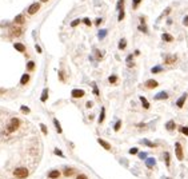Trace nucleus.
Returning <instances> with one entry per match:
<instances>
[{
    "instance_id": "f257e3e1",
    "label": "nucleus",
    "mask_w": 188,
    "mask_h": 179,
    "mask_svg": "<svg viewBox=\"0 0 188 179\" xmlns=\"http://www.w3.org/2000/svg\"><path fill=\"white\" fill-rule=\"evenodd\" d=\"M13 175L19 179H26L30 175V171H28V168H26V167H17L13 170Z\"/></svg>"
},
{
    "instance_id": "f03ea898",
    "label": "nucleus",
    "mask_w": 188,
    "mask_h": 179,
    "mask_svg": "<svg viewBox=\"0 0 188 179\" xmlns=\"http://www.w3.org/2000/svg\"><path fill=\"white\" fill-rule=\"evenodd\" d=\"M19 126H20L19 119H17V118H12L7 126V131L8 133H13V131H16V130L19 129Z\"/></svg>"
},
{
    "instance_id": "7ed1b4c3",
    "label": "nucleus",
    "mask_w": 188,
    "mask_h": 179,
    "mask_svg": "<svg viewBox=\"0 0 188 179\" xmlns=\"http://www.w3.org/2000/svg\"><path fill=\"white\" fill-rule=\"evenodd\" d=\"M175 152H176V158H177V159L183 160L184 154H183V147H181V144L179 143V142H176V144H175Z\"/></svg>"
},
{
    "instance_id": "20e7f679",
    "label": "nucleus",
    "mask_w": 188,
    "mask_h": 179,
    "mask_svg": "<svg viewBox=\"0 0 188 179\" xmlns=\"http://www.w3.org/2000/svg\"><path fill=\"white\" fill-rule=\"evenodd\" d=\"M9 34H11V36H20V35H23V28L21 27H12L9 28Z\"/></svg>"
},
{
    "instance_id": "39448f33",
    "label": "nucleus",
    "mask_w": 188,
    "mask_h": 179,
    "mask_svg": "<svg viewBox=\"0 0 188 179\" xmlns=\"http://www.w3.org/2000/svg\"><path fill=\"white\" fill-rule=\"evenodd\" d=\"M40 9V4L39 3H34V4H31L30 7H28V13L30 15H34V13H36V12Z\"/></svg>"
},
{
    "instance_id": "423d86ee",
    "label": "nucleus",
    "mask_w": 188,
    "mask_h": 179,
    "mask_svg": "<svg viewBox=\"0 0 188 179\" xmlns=\"http://www.w3.org/2000/svg\"><path fill=\"white\" fill-rule=\"evenodd\" d=\"M176 60H177L176 55H167V56L164 58L165 64H173V63H176Z\"/></svg>"
},
{
    "instance_id": "0eeeda50",
    "label": "nucleus",
    "mask_w": 188,
    "mask_h": 179,
    "mask_svg": "<svg viewBox=\"0 0 188 179\" xmlns=\"http://www.w3.org/2000/svg\"><path fill=\"white\" fill-rule=\"evenodd\" d=\"M84 91L83 90H77V88H75V90H72V92H71V95H72V98H83L84 96Z\"/></svg>"
},
{
    "instance_id": "6e6552de",
    "label": "nucleus",
    "mask_w": 188,
    "mask_h": 179,
    "mask_svg": "<svg viewBox=\"0 0 188 179\" xmlns=\"http://www.w3.org/2000/svg\"><path fill=\"white\" fill-rule=\"evenodd\" d=\"M157 86H159V83H157L156 80H154V79H150V80H147L146 82V87L147 88H150V90L156 88Z\"/></svg>"
},
{
    "instance_id": "1a4fd4ad",
    "label": "nucleus",
    "mask_w": 188,
    "mask_h": 179,
    "mask_svg": "<svg viewBox=\"0 0 188 179\" xmlns=\"http://www.w3.org/2000/svg\"><path fill=\"white\" fill-rule=\"evenodd\" d=\"M185 99H187V94H183L179 99H177V102H176V106L179 107V108H181L183 106H184V103H185Z\"/></svg>"
},
{
    "instance_id": "9d476101",
    "label": "nucleus",
    "mask_w": 188,
    "mask_h": 179,
    "mask_svg": "<svg viewBox=\"0 0 188 179\" xmlns=\"http://www.w3.org/2000/svg\"><path fill=\"white\" fill-rule=\"evenodd\" d=\"M48 178H51V179L60 178V171H59V170H52V171L48 172Z\"/></svg>"
},
{
    "instance_id": "9b49d317",
    "label": "nucleus",
    "mask_w": 188,
    "mask_h": 179,
    "mask_svg": "<svg viewBox=\"0 0 188 179\" xmlns=\"http://www.w3.org/2000/svg\"><path fill=\"white\" fill-rule=\"evenodd\" d=\"M167 98H168V94L165 91H161L157 95H155V100H163V99H167Z\"/></svg>"
},
{
    "instance_id": "f8f14e48",
    "label": "nucleus",
    "mask_w": 188,
    "mask_h": 179,
    "mask_svg": "<svg viewBox=\"0 0 188 179\" xmlns=\"http://www.w3.org/2000/svg\"><path fill=\"white\" fill-rule=\"evenodd\" d=\"M97 142H99V144H101V146H103L105 150H108V151L111 150V144L108 143V142H105V140H103L101 138H99V139H97Z\"/></svg>"
},
{
    "instance_id": "ddd939ff",
    "label": "nucleus",
    "mask_w": 188,
    "mask_h": 179,
    "mask_svg": "<svg viewBox=\"0 0 188 179\" xmlns=\"http://www.w3.org/2000/svg\"><path fill=\"white\" fill-rule=\"evenodd\" d=\"M161 39L164 40V42H167V43H171V42H173V36L169 35V34H163V35H161Z\"/></svg>"
},
{
    "instance_id": "4468645a",
    "label": "nucleus",
    "mask_w": 188,
    "mask_h": 179,
    "mask_svg": "<svg viewBox=\"0 0 188 179\" xmlns=\"http://www.w3.org/2000/svg\"><path fill=\"white\" fill-rule=\"evenodd\" d=\"M175 127H176V124H175V122L173 120H168L167 122V124H165V129L168 130V131H173Z\"/></svg>"
},
{
    "instance_id": "2eb2a0df",
    "label": "nucleus",
    "mask_w": 188,
    "mask_h": 179,
    "mask_svg": "<svg viewBox=\"0 0 188 179\" xmlns=\"http://www.w3.org/2000/svg\"><path fill=\"white\" fill-rule=\"evenodd\" d=\"M146 164H147V167L148 168H154L155 164H156V160H155L154 158H150V159L146 160Z\"/></svg>"
},
{
    "instance_id": "dca6fc26",
    "label": "nucleus",
    "mask_w": 188,
    "mask_h": 179,
    "mask_svg": "<svg viewBox=\"0 0 188 179\" xmlns=\"http://www.w3.org/2000/svg\"><path fill=\"white\" fill-rule=\"evenodd\" d=\"M28 82H30V75L24 74L23 76H21V79H20V84H21V86H26Z\"/></svg>"
},
{
    "instance_id": "f3484780",
    "label": "nucleus",
    "mask_w": 188,
    "mask_h": 179,
    "mask_svg": "<svg viewBox=\"0 0 188 179\" xmlns=\"http://www.w3.org/2000/svg\"><path fill=\"white\" fill-rule=\"evenodd\" d=\"M16 48V50L19 51V52H26V46L21 43H15V46H13Z\"/></svg>"
},
{
    "instance_id": "a211bd4d",
    "label": "nucleus",
    "mask_w": 188,
    "mask_h": 179,
    "mask_svg": "<svg viewBox=\"0 0 188 179\" xmlns=\"http://www.w3.org/2000/svg\"><path fill=\"white\" fill-rule=\"evenodd\" d=\"M140 102H142V104H143V107L146 110H148L150 108V103H148V100H147L146 98L144 96H140Z\"/></svg>"
},
{
    "instance_id": "6ab92c4d",
    "label": "nucleus",
    "mask_w": 188,
    "mask_h": 179,
    "mask_svg": "<svg viewBox=\"0 0 188 179\" xmlns=\"http://www.w3.org/2000/svg\"><path fill=\"white\" fill-rule=\"evenodd\" d=\"M16 24H23L24 23V16L23 15H17L15 17V20H13Z\"/></svg>"
},
{
    "instance_id": "aec40b11",
    "label": "nucleus",
    "mask_w": 188,
    "mask_h": 179,
    "mask_svg": "<svg viewBox=\"0 0 188 179\" xmlns=\"http://www.w3.org/2000/svg\"><path fill=\"white\" fill-rule=\"evenodd\" d=\"M54 124H55V127H56V131H58L59 134H62L63 130H62V127H60V123H59L58 119H54Z\"/></svg>"
},
{
    "instance_id": "412c9836",
    "label": "nucleus",
    "mask_w": 188,
    "mask_h": 179,
    "mask_svg": "<svg viewBox=\"0 0 188 179\" xmlns=\"http://www.w3.org/2000/svg\"><path fill=\"white\" fill-rule=\"evenodd\" d=\"M124 3H126V0H117V4H116V9H117V11L123 9V8H124Z\"/></svg>"
},
{
    "instance_id": "4be33fe9",
    "label": "nucleus",
    "mask_w": 188,
    "mask_h": 179,
    "mask_svg": "<svg viewBox=\"0 0 188 179\" xmlns=\"http://www.w3.org/2000/svg\"><path fill=\"white\" fill-rule=\"evenodd\" d=\"M104 118H105V108H101V112H100V116H99V123L100 124L104 122Z\"/></svg>"
},
{
    "instance_id": "5701e85b",
    "label": "nucleus",
    "mask_w": 188,
    "mask_h": 179,
    "mask_svg": "<svg viewBox=\"0 0 188 179\" xmlns=\"http://www.w3.org/2000/svg\"><path fill=\"white\" fill-rule=\"evenodd\" d=\"M73 172H75V168H68V167H67V168L64 170V175H65V176H71Z\"/></svg>"
},
{
    "instance_id": "b1692460",
    "label": "nucleus",
    "mask_w": 188,
    "mask_h": 179,
    "mask_svg": "<svg viewBox=\"0 0 188 179\" xmlns=\"http://www.w3.org/2000/svg\"><path fill=\"white\" fill-rule=\"evenodd\" d=\"M47 98H48V90H44V91H43V94H42V98H40V100L42 102H46L47 100Z\"/></svg>"
},
{
    "instance_id": "393cba45",
    "label": "nucleus",
    "mask_w": 188,
    "mask_h": 179,
    "mask_svg": "<svg viewBox=\"0 0 188 179\" xmlns=\"http://www.w3.org/2000/svg\"><path fill=\"white\" fill-rule=\"evenodd\" d=\"M126 47H127V40L126 39H122L119 42V50H124Z\"/></svg>"
},
{
    "instance_id": "a878e982",
    "label": "nucleus",
    "mask_w": 188,
    "mask_h": 179,
    "mask_svg": "<svg viewBox=\"0 0 188 179\" xmlns=\"http://www.w3.org/2000/svg\"><path fill=\"white\" fill-rule=\"evenodd\" d=\"M108 82L111 83V84H115V83L117 82V76H116V75H111V76L108 78Z\"/></svg>"
},
{
    "instance_id": "bb28decb",
    "label": "nucleus",
    "mask_w": 188,
    "mask_h": 179,
    "mask_svg": "<svg viewBox=\"0 0 188 179\" xmlns=\"http://www.w3.org/2000/svg\"><path fill=\"white\" fill-rule=\"evenodd\" d=\"M161 71H163V68H161L160 66H156V67H154V68L151 70V72H152V74H159V72H161Z\"/></svg>"
},
{
    "instance_id": "cd10ccee",
    "label": "nucleus",
    "mask_w": 188,
    "mask_h": 179,
    "mask_svg": "<svg viewBox=\"0 0 188 179\" xmlns=\"http://www.w3.org/2000/svg\"><path fill=\"white\" fill-rule=\"evenodd\" d=\"M124 16H126V12H124V8H123V9H120V11H119V16H117V20H119V22H122V20L124 19Z\"/></svg>"
},
{
    "instance_id": "c85d7f7f",
    "label": "nucleus",
    "mask_w": 188,
    "mask_h": 179,
    "mask_svg": "<svg viewBox=\"0 0 188 179\" xmlns=\"http://www.w3.org/2000/svg\"><path fill=\"white\" fill-rule=\"evenodd\" d=\"M132 58H134V55H130V56L127 58V66H128V67H134V63H132Z\"/></svg>"
},
{
    "instance_id": "c756f323",
    "label": "nucleus",
    "mask_w": 188,
    "mask_h": 179,
    "mask_svg": "<svg viewBox=\"0 0 188 179\" xmlns=\"http://www.w3.org/2000/svg\"><path fill=\"white\" fill-rule=\"evenodd\" d=\"M27 70L28 71H34L35 70V62H28L27 63Z\"/></svg>"
},
{
    "instance_id": "7c9ffc66",
    "label": "nucleus",
    "mask_w": 188,
    "mask_h": 179,
    "mask_svg": "<svg viewBox=\"0 0 188 179\" xmlns=\"http://www.w3.org/2000/svg\"><path fill=\"white\" fill-rule=\"evenodd\" d=\"M140 3H142V0H132V7H134V9H136Z\"/></svg>"
},
{
    "instance_id": "2f4dec72",
    "label": "nucleus",
    "mask_w": 188,
    "mask_h": 179,
    "mask_svg": "<svg viewBox=\"0 0 188 179\" xmlns=\"http://www.w3.org/2000/svg\"><path fill=\"white\" fill-rule=\"evenodd\" d=\"M120 127H122V120H117L116 122V124H115V127H113V130H115V131H119Z\"/></svg>"
},
{
    "instance_id": "473e14b6",
    "label": "nucleus",
    "mask_w": 188,
    "mask_h": 179,
    "mask_svg": "<svg viewBox=\"0 0 188 179\" xmlns=\"http://www.w3.org/2000/svg\"><path fill=\"white\" fill-rule=\"evenodd\" d=\"M164 162H165L167 166H169V154H168V152H165V154H164Z\"/></svg>"
},
{
    "instance_id": "72a5a7b5",
    "label": "nucleus",
    "mask_w": 188,
    "mask_h": 179,
    "mask_svg": "<svg viewBox=\"0 0 188 179\" xmlns=\"http://www.w3.org/2000/svg\"><path fill=\"white\" fill-rule=\"evenodd\" d=\"M180 133L188 136V127H180Z\"/></svg>"
},
{
    "instance_id": "f704fd0d",
    "label": "nucleus",
    "mask_w": 188,
    "mask_h": 179,
    "mask_svg": "<svg viewBox=\"0 0 188 179\" xmlns=\"http://www.w3.org/2000/svg\"><path fill=\"white\" fill-rule=\"evenodd\" d=\"M105 35H107V31H105V30H101V31L99 32V38H100V39H103Z\"/></svg>"
},
{
    "instance_id": "c9c22d12",
    "label": "nucleus",
    "mask_w": 188,
    "mask_h": 179,
    "mask_svg": "<svg viewBox=\"0 0 188 179\" xmlns=\"http://www.w3.org/2000/svg\"><path fill=\"white\" fill-rule=\"evenodd\" d=\"M21 112H24V114H30V108L28 107H26V106H21Z\"/></svg>"
},
{
    "instance_id": "e433bc0d",
    "label": "nucleus",
    "mask_w": 188,
    "mask_h": 179,
    "mask_svg": "<svg viewBox=\"0 0 188 179\" xmlns=\"http://www.w3.org/2000/svg\"><path fill=\"white\" fill-rule=\"evenodd\" d=\"M143 143H146L147 146H150V147H156V144H155V143H151L150 140H143Z\"/></svg>"
},
{
    "instance_id": "4c0bfd02",
    "label": "nucleus",
    "mask_w": 188,
    "mask_h": 179,
    "mask_svg": "<svg viewBox=\"0 0 188 179\" xmlns=\"http://www.w3.org/2000/svg\"><path fill=\"white\" fill-rule=\"evenodd\" d=\"M40 129H42V131H43V134H44V135H47V134H48V131H47V127H46V124H40Z\"/></svg>"
},
{
    "instance_id": "58836bf2",
    "label": "nucleus",
    "mask_w": 188,
    "mask_h": 179,
    "mask_svg": "<svg viewBox=\"0 0 188 179\" xmlns=\"http://www.w3.org/2000/svg\"><path fill=\"white\" fill-rule=\"evenodd\" d=\"M80 23V19H76V20H73L72 23H71V27H76L77 24Z\"/></svg>"
},
{
    "instance_id": "ea45409f",
    "label": "nucleus",
    "mask_w": 188,
    "mask_h": 179,
    "mask_svg": "<svg viewBox=\"0 0 188 179\" xmlns=\"http://www.w3.org/2000/svg\"><path fill=\"white\" fill-rule=\"evenodd\" d=\"M138 152H139V150H138L136 147H134V148H131V150H130V154H131V155H134V154H138Z\"/></svg>"
},
{
    "instance_id": "a19ab883",
    "label": "nucleus",
    "mask_w": 188,
    "mask_h": 179,
    "mask_svg": "<svg viewBox=\"0 0 188 179\" xmlns=\"http://www.w3.org/2000/svg\"><path fill=\"white\" fill-rule=\"evenodd\" d=\"M93 94H95L96 96H99V90H97V86L93 84Z\"/></svg>"
},
{
    "instance_id": "79ce46f5",
    "label": "nucleus",
    "mask_w": 188,
    "mask_h": 179,
    "mask_svg": "<svg viewBox=\"0 0 188 179\" xmlns=\"http://www.w3.org/2000/svg\"><path fill=\"white\" fill-rule=\"evenodd\" d=\"M55 154H56V155H59V156H64V154H63L62 151H60V150H58V148H55Z\"/></svg>"
},
{
    "instance_id": "37998d69",
    "label": "nucleus",
    "mask_w": 188,
    "mask_h": 179,
    "mask_svg": "<svg viewBox=\"0 0 188 179\" xmlns=\"http://www.w3.org/2000/svg\"><path fill=\"white\" fill-rule=\"evenodd\" d=\"M83 23H84L85 26H88V27H89V26H91V20L85 17V19H83Z\"/></svg>"
},
{
    "instance_id": "c03bdc74",
    "label": "nucleus",
    "mask_w": 188,
    "mask_h": 179,
    "mask_svg": "<svg viewBox=\"0 0 188 179\" xmlns=\"http://www.w3.org/2000/svg\"><path fill=\"white\" fill-rule=\"evenodd\" d=\"M139 158H140V159H146V158H147V152H140V154H139Z\"/></svg>"
},
{
    "instance_id": "a18cd8bd",
    "label": "nucleus",
    "mask_w": 188,
    "mask_h": 179,
    "mask_svg": "<svg viewBox=\"0 0 188 179\" xmlns=\"http://www.w3.org/2000/svg\"><path fill=\"white\" fill-rule=\"evenodd\" d=\"M139 30L142 32H147V27H146V24L144 26H139Z\"/></svg>"
},
{
    "instance_id": "49530a36",
    "label": "nucleus",
    "mask_w": 188,
    "mask_h": 179,
    "mask_svg": "<svg viewBox=\"0 0 188 179\" xmlns=\"http://www.w3.org/2000/svg\"><path fill=\"white\" fill-rule=\"evenodd\" d=\"M183 24H184L185 27H188V16H184V19H183Z\"/></svg>"
},
{
    "instance_id": "de8ad7c7",
    "label": "nucleus",
    "mask_w": 188,
    "mask_h": 179,
    "mask_svg": "<svg viewBox=\"0 0 188 179\" xmlns=\"http://www.w3.org/2000/svg\"><path fill=\"white\" fill-rule=\"evenodd\" d=\"M76 179H88V178H87V175H84V174H80V175H77Z\"/></svg>"
},
{
    "instance_id": "09e8293b",
    "label": "nucleus",
    "mask_w": 188,
    "mask_h": 179,
    "mask_svg": "<svg viewBox=\"0 0 188 179\" xmlns=\"http://www.w3.org/2000/svg\"><path fill=\"white\" fill-rule=\"evenodd\" d=\"M92 106H93V103H92V102H87V108H91Z\"/></svg>"
},
{
    "instance_id": "8fccbe9b",
    "label": "nucleus",
    "mask_w": 188,
    "mask_h": 179,
    "mask_svg": "<svg viewBox=\"0 0 188 179\" xmlns=\"http://www.w3.org/2000/svg\"><path fill=\"white\" fill-rule=\"evenodd\" d=\"M101 22H103V19H96V26H100V23H101Z\"/></svg>"
},
{
    "instance_id": "3c124183",
    "label": "nucleus",
    "mask_w": 188,
    "mask_h": 179,
    "mask_svg": "<svg viewBox=\"0 0 188 179\" xmlns=\"http://www.w3.org/2000/svg\"><path fill=\"white\" fill-rule=\"evenodd\" d=\"M35 48H36V51H38L39 54H40V52H42V48H40V47H39L38 44H36V47H35Z\"/></svg>"
},
{
    "instance_id": "603ef678",
    "label": "nucleus",
    "mask_w": 188,
    "mask_h": 179,
    "mask_svg": "<svg viewBox=\"0 0 188 179\" xmlns=\"http://www.w3.org/2000/svg\"><path fill=\"white\" fill-rule=\"evenodd\" d=\"M59 76H60V79L64 82V75H63V72H59Z\"/></svg>"
},
{
    "instance_id": "864d4df0",
    "label": "nucleus",
    "mask_w": 188,
    "mask_h": 179,
    "mask_svg": "<svg viewBox=\"0 0 188 179\" xmlns=\"http://www.w3.org/2000/svg\"><path fill=\"white\" fill-rule=\"evenodd\" d=\"M40 1H43V3H46V1H48V0H40Z\"/></svg>"
},
{
    "instance_id": "5fc2aeb1",
    "label": "nucleus",
    "mask_w": 188,
    "mask_h": 179,
    "mask_svg": "<svg viewBox=\"0 0 188 179\" xmlns=\"http://www.w3.org/2000/svg\"><path fill=\"white\" fill-rule=\"evenodd\" d=\"M168 179H171V178H168Z\"/></svg>"
}]
</instances>
